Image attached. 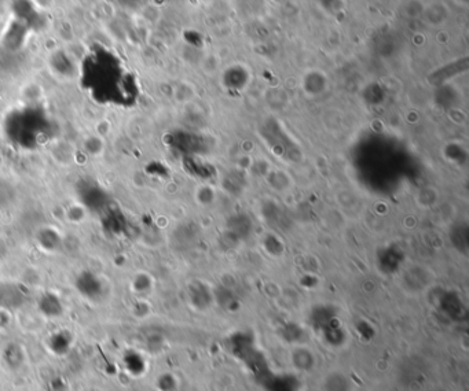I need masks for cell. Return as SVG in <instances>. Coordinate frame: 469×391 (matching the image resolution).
Here are the masks:
<instances>
[{
  "instance_id": "7a4b0ae2",
  "label": "cell",
  "mask_w": 469,
  "mask_h": 391,
  "mask_svg": "<svg viewBox=\"0 0 469 391\" xmlns=\"http://www.w3.org/2000/svg\"><path fill=\"white\" fill-rule=\"evenodd\" d=\"M325 391H350V381L341 372H332L323 379Z\"/></svg>"
},
{
  "instance_id": "6da1fadb",
  "label": "cell",
  "mask_w": 469,
  "mask_h": 391,
  "mask_svg": "<svg viewBox=\"0 0 469 391\" xmlns=\"http://www.w3.org/2000/svg\"><path fill=\"white\" fill-rule=\"evenodd\" d=\"M80 80L91 98L102 104H132L138 94L135 79L123 59L102 46L86 55Z\"/></svg>"
}]
</instances>
